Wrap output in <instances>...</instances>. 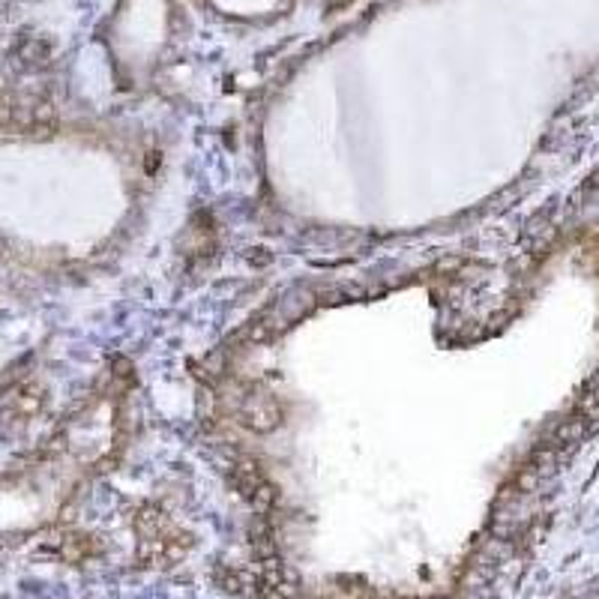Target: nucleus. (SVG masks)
<instances>
[{"instance_id":"20e7f679","label":"nucleus","mask_w":599,"mask_h":599,"mask_svg":"<svg viewBox=\"0 0 599 599\" xmlns=\"http://www.w3.org/2000/svg\"><path fill=\"white\" fill-rule=\"evenodd\" d=\"M42 405V396H39V390L36 387H21L18 393H12V399H9V405L3 408V417L9 414V417H15V420H27V417H33L36 414V408Z\"/></svg>"},{"instance_id":"39448f33","label":"nucleus","mask_w":599,"mask_h":599,"mask_svg":"<svg viewBox=\"0 0 599 599\" xmlns=\"http://www.w3.org/2000/svg\"><path fill=\"white\" fill-rule=\"evenodd\" d=\"M60 555H63L66 561L78 564V561H84V558L96 555V546H93V540H90V537H66V540L60 543Z\"/></svg>"},{"instance_id":"0eeeda50","label":"nucleus","mask_w":599,"mask_h":599,"mask_svg":"<svg viewBox=\"0 0 599 599\" xmlns=\"http://www.w3.org/2000/svg\"><path fill=\"white\" fill-rule=\"evenodd\" d=\"M354 3H357V0H327L324 6H327V12H333V15H336V12H345V9H348V6H354Z\"/></svg>"},{"instance_id":"7ed1b4c3","label":"nucleus","mask_w":599,"mask_h":599,"mask_svg":"<svg viewBox=\"0 0 599 599\" xmlns=\"http://www.w3.org/2000/svg\"><path fill=\"white\" fill-rule=\"evenodd\" d=\"M240 420L255 432H273L282 420V408L273 396H249L240 408Z\"/></svg>"},{"instance_id":"f257e3e1","label":"nucleus","mask_w":599,"mask_h":599,"mask_svg":"<svg viewBox=\"0 0 599 599\" xmlns=\"http://www.w3.org/2000/svg\"><path fill=\"white\" fill-rule=\"evenodd\" d=\"M138 534V561L153 570H171L192 549V537L183 534L159 507H141L132 519Z\"/></svg>"},{"instance_id":"f03ea898","label":"nucleus","mask_w":599,"mask_h":599,"mask_svg":"<svg viewBox=\"0 0 599 599\" xmlns=\"http://www.w3.org/2000/svg\"><path fill=\"white\" fill-rule=\"evenodd\" d=\"M231 480H234V489L258 510V513H267L273 504H276V489L273 483L258 471V465L252 462H237L231 468Z\"/></svg>"},{"instance_id":"6e6552de","label":"nucleus","mask_w":599,"mask_h":599,"mask_svg":"<svg viewBox=\"0 0 599 599\" xmlns=\"http://www.w3.org/2000/svg\"><path fill=\"white\" fill-rule=\"evenodd\" d=\"M570 599H599V582L597 585H588V588H582L579 594H573Z\"/></svg>"},{"instance_id":"423d86ee","label":"nucleus","mask_w":599,"mask_h":599,"mask_svg":"<svg viewBox=\"0 0 599 599\" xmlns=\"http://www.w3.org/2000/svg\"><path fill=\"white\" fill-rule=\"evenodd\" d=\"M12 123H15V105L0 93V129H6Z\"/></svg>"}]
</instances>
